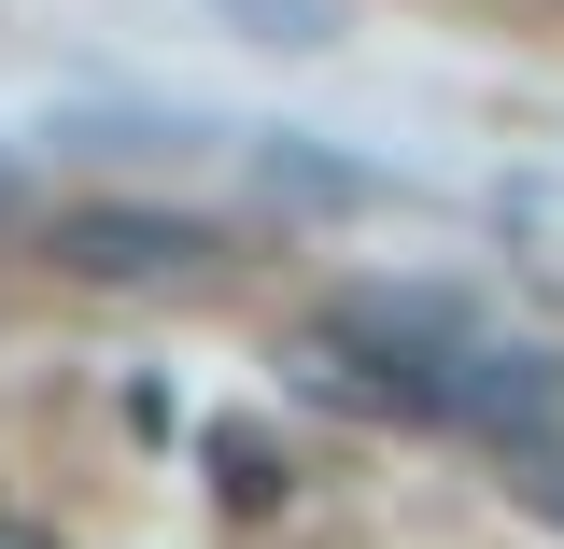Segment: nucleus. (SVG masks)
<instances>
[{"label":"nucleus","instance_id":"obj_1","mask_svg":"<svg viewBox=\"0 0 564 549\" xmlns=\"http://www.w3.org/2000/svg\"><path fill=\"white\" fill-rule=\"evenodd\" d=\"M43 268L85 282V296H198L226 268V240H212L198 211H141V198H85L43 226Z\"/></svg>","mask_w":564,"mask_h":549},{"label":"nucleus","instance_id":"obj_2","mask_svg":"<svg viewBox=\"0 0 564 549\" xmlns=\"http://www.w3.org/2000/svg\"><path fill=\"white\" fill-rule=\"evenodd\" d=\"M212 493H226L240 521H254V507H282V451H269V437H212Z\"/></svg>","mask_w":564,"mask_h":549},{"label":"nucleus","instance_id":"obj_3","mask_svg":"<svg viewBox=\"0 0 564 549\" xmlns=\"http://www.w3.org/2000/svg\"><path fill=\"white\" fill-rule=\"evenodd\" d=\"M522 507H536V521L564 536V451H522Z\"/></svg>","mask_w":564,"mask_h":549},{"label":"nucleus","instance_id":"obj_4","mask_svg":"<svg viewBox=\"0 0 564 549\" xmlns=\"http://www.w3.org/2000/svg\"><path fill=\"white\" fill-rule=\"evenodd\" d=\"M0 549H57V536H43V521H0Z\"/></svg>","mask_w":564,"mask_h":549},{"label":"nucleus","instance_id":"obj_5","mask_svg":"<svg viewBox=\"0 0 564 549\" xmlns=\"http://www.w3.org/2000/svg\"><path fill=\"white\" fill-rule=\"evenodd\" d=\"M0 211H14V169H0Z\"/></svg>","mask_w":564,"mask_h":549}]
</instances>
